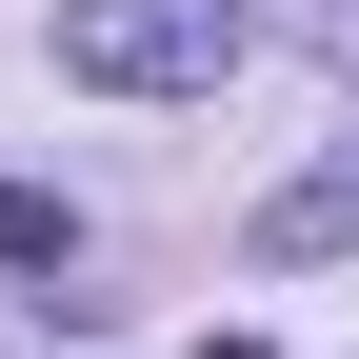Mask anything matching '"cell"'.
Wrapping results in <instances>:
<instances>
[{
  "label": "cell",
  "instance_id": "6da1fadb",
  "mask_svg": "<svg viewBox=\"0 0 359 359\" xmlns=\"http://www.w3.org/2000/svg\"><path fill=\"white\" fill-rule=\"evenodd\" d=\"M240 60V0H60V80L100 100H200Z\"/></svg>",
  "mask_w": 359,
  "mask_h": 359
},
{
  "label": "cell",
  "instance_id": "7a4b0ae2",
  "mask_svg": "<svg viewBox=\"0 0 359 359\" xmlns=\"http://www.w3.org/2000/svg\"><path fill=\"white\" fill-rule=\"evenodd\" d=\"M259 259H359V140L299 180V200H259Z\"/></svg>",
  "mask_w": 359,
  "mask_h": 359
},
{
  "label": "cell",
  "instance_id": "3957f363",
  "mask_svg": "<svg viewBox=\"0 0 359 359\" xmlns=\"http://www.w3.org/2000/svg\"><path fill=\"white\" fill-rule=\"evenodd\" d=\"M60 259H80V200L60 180H0V280H60Z\"/></svg>",
  "mask_w": 359,
  "mask_h": 359
},
{
  "label": "cell",
  "instance_id": "277c9868",
  "mask_svg": "<svg viewBox=\"0 0 359 359\" xmlns=\"http://www.w3.org/2000/svg\"><path fill=\"white\" fill-rule=\"evenodd\" d=\"M200 359H280V339H200Z\"/></svg>",
  "mask_w": 359,
  "mask_h": 359
},
{
  "label": "cell",
  "instance_id": "5b68a950",
  "mask_svg": "<svg viewBox=\"0 0 359 359\" xmlns=\"http://www.w3.org/2000/svg\"><path fill=\"white\" fill-rule=\"evenodd\" d=\"M339 20H359V0H339Z\"/></svg>",
  "mask_w": 359,
  "mask_h": 359
}]
</instances>
